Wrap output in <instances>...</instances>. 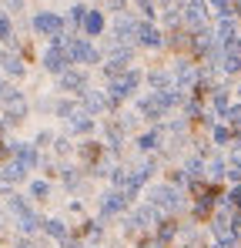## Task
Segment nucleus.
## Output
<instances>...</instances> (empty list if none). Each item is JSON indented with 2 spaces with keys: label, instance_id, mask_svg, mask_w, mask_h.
Returning <instances> with one entry per match:
<instances>
[{
  "label": "nucleus",
  "instance_id": "obj_1",
  "mask_svg": "<svg viewBox=\"0 0 241 248\" xmlns=\"http://www.w3.org/2000/svg\"><path fill=\"white\" fill-rule=\"evenodd\" d=\"M137 81H141V78H137L131 67H127L124 74H118V78H111V84H107V104L114 108V104L124 101V97H131V94L137 91Z\"/></svg>",
  "mask_w": 241,
  "mask_h": 248
},
{
  "label": "nucleus",
  "instance_id": "obj_2",
  "mask_svg": "<svg viewBox=\"0 0 241 248\" xmlns=\"http://www.w3.org/2000/svg\"><path fill=\"white\" fill-rule=\"evenodd\" d=\"M151 205L164 208V211H178L184 202H181L178 188H171V185H158V188H151Z\"/></svg>",
  "mask_w": 241,
  "mask_h": 248
},
{
  "label": "nucleus",
  "instance_id": "obj_3",
  "mask_svg": "<svg viewBox=\"0 0 241 248\" xmlns=\"http://www.w3.org/2000/svg\"><path fill=\"white\" fill-rule=\"evenodd\" d=\"M64 50H67V57L77 61V64H97V61H101V54L94 50V44H87V41H71V44H64Z\"/></svg>",
  "mask_w": 241,
  "mask_h": 248
},
{
  "label": "nucleus",
  "instance_id": "obj_4",
  "mask_svg": "<svg viewBox=\"0 0 241 248\" xmlns=\"http://www.w3.org/2000/svg\"><path fill=\"white\" fill-rule=\"evenodd\" d=\"M67 64H71L67 50H64L60 44H50V50L44 54V67H47L50 74H64V71H67Z\"/></svg>",
  "mask_w": 241,
  "mask_h": 248
},
{
  "label": "nucleus",
  "instance_id": "obj_5",
  "mask_svg": "<svg viewBox=\"0 0 241 248\" xmlns=\"http://www.w3.org/2000/svg\"><path fill=\"white\" fill-rule=\"evenodd\" d=\"M134 37H137V44H141V47H151V50L164 44V41H161V31L154 27V24H151V20H141V24H134Z\"/></svg>",
  "mask_w": 241,
  "mask_h": 248
},
{
  "label": "nucleus",
  "instance_id": "obj_6",
  "mask_svg": "<svg viewBox=\"0 0 241 248\" xmlns=\"http://www.w3.org/2000/svg\"><path fill=\"white\" fill-rule=\"evenodd\" d=\"M127 61H131V50H127V47H118V50L107 57L104 74H107V78H118V74H124V71H127Z\"/></svg>",
  "mask_w": 241,
  "mask_h": 248
},
{
  "label": "nucleus",
  "instance_id": "obj_7",
  "mask_svg": "<svg viewBox=\"0 0 241 248\" xmlns=\"http://www.w3.org/2000/svg\"><path fill=\"white\" fill-rule=\"evenodd\" d=\"M204 17H208V7L201 0H184V24L188 27H204Z\"/></svg>",
  "mask_w": 241,
  "mask_h": 248
},
{
  "label": "nucleus",
  "instance_id": "obj_8",
  "mask_svg": "<svg viewBox=\"0 0 241 248\" xmlns=\"http://www.w3.org/2000/svg\"><path fill=\"white\" fill-rule=\"evenodd\" d=\"M60 27H64V20L57 14H37L34 17V31L37 34H50L54 37V34H60Z\"/></svg>",
  "mask_w": 241,
  "mask_h": 248
},
{
  "label": "nucleus",
  "instance_id": "obj_9",
  "mask_svg": "<svg viewBox=\"0 0 241 248\" xmlns=\"http://www.w3.org/2000/svg\"><path fill=\"white\" fill-rule=\"evenodd\" d=\"M137 111H141L148 121H158V118H164V108H161L158 94H151V97H141V101H137Z\"/></svg>",
  "mask_w": 241,
  "mask_h": 248
},
{
  "label": "nucleus",
  "instance_id": "obj_10",
  "mask_svg": "<svg viewBox=\"0 0 241 248\" xmlns=\"http://www.w3.org/2000/svg\"><path fill=\"white\" fill-rule=\"evenodd\" d=\"M60 87L64 91H87V74L84 71H64L60 74Z\"/></svg>",
  "mask_w": 241,
  "mask_h": 248
},
{
  "label": "nucleus",
  "instance_id": "obj_11",
  "mask_svg": "<svg viewBox=\"0 0 241 248\" xmlns=\"http://www.w3.org/2000/svg\"><path fill=\"white\" fill-rule=\"evenodd\" d=\"M124 205H127V195L124 191H107L104 195V202H101V208H104V215H118V211H124Z\"/></svg>",
  "mask_w": 241,
  "mask_h": 248
},
{
  "label": "nucleus",
  "instance_id": "obj_12",
  "mask_svg": "<svg viewBox=\"0 0 241 248\" xmlns=\"http://www.w3.org/2000/svg\"><path fill=\"white\" fill-rule=\"evenodd\" d=\"M178 84H181V91H191V87L201 84V74L191 64H178Z\"/></svg>",
  "mask_w": 241,
  "mask_h": 248
},
{
  "label": "nucleus",
  "instance_id": "obj_13",
  "mask_svg": "<svg viewBox=\"0 0 241 248\" xmlns=\"http://www.w3.org/2000/svg\"><path fill=\"white\" fill-rule=\"evenodd\" d=\"M80 27H84V34H87V37H97V34L104 31V17H101L97 10H87V14H84V20H80Z\"/></svg>",
  "mask_w": 241,
  "mask_h": 248
},
{
  "label": "nucleus",
  "instance_id": "obj_14",
  "mask_svg": "<svg viewBox=\"0 0 241 248\" xmlns=\"http://www.w3.org/2000/svg\"><path fill=\"white\" fill-rule=\"evenodd\" d=\"M10 151L17 155V165L24 168V171H27V168H34V165H37V151H34L30 144H14Z\"/></svg>",
  "mask_w": 241,
  "mask_h": 248
},
{
  "label": "nucleus",
  "instance_id": "obj_15",
  "mask_svg": "<svg viewBox=\"0 0 241 248\" xmlns=\"http://www.w3.org/2000/svg\"><path fill=\"white\" fill-rule=\"evenodd\" d=\"M221 71L225 74H241V50H221Z\"/></svg>",
  "mask_w": 241,
  "mask_h": 248
},
{
  "label": "nucleus",
  "instance_id": "obj_16",
  "mask_svg": "<svg viewBox=\"0 0 241 248\" xmlns=\"http://www.w3.org/2000/svg\"><path fill=\"white\" fill-rule=\"evenodd\" d=\"M80 94H84V104H87L90 114H97V111L107 108V97H104V94H97V91H80Z\"/></svg>",
  "mask_w": 241,
  "mask_h": 248
},
{
  "label": "nucleus",
  "instance_id": "obj_17",
  "mask_svg": "<svg viewBox=\"0 0 241 248\" xmlns=\"http://www.w3.org/2000/svg\"><path fill=\"white\" fill-rule=\"evenodd\" d=\"M0 67H3L10 78H20V74H24V61L14 57V54H0Z\"/></svg>",
  "mask_w": 241,
  "mask_h": 248
},
{
  "label": "nucleus",
  "instance_id": "obj_18",
  "mask_svg": "<svg viewBox=\"0 0 241 248\" xmlns=\"http://www.w3.org/2000/svg\"><path fill=\"white\" fill-rule=\"evenodd\" d=\"M24 111H27V104H24V97L17 94L14 101H7V121L10 124H17L20 118H24Z\"/></svg>",
  "mask_w": 241,
  "mask_h": 248
},
{
  "label": "nucleus",
  "instance_id": "obj_19",
  "mask_svg": "<svg viewBox=\"0 0 241 248\" xmlns=\"http://www.w3.org/2000/svg\"><path fill=\"white\" fill-rule=\"evenodd\" d=\"M131 37H134V24H131V20H120L118 27H114V34H111L114 44H127Z\"/></svg>",
  "mask_w": 241,
  "mask_h": 248
},
{
  "label": "nucleus",
  "instance_id": "obj_20",
  "mask_svg": "<svg viewBox=\"0 0 241 248\" xmlns=\"http://www.w3.org/2000/svg\"><path fill=\"white\" fill-rule=\"evenodd\" d=\"M211 104H214V111L225 118V111H228V104H231V97H228V91L225 87H214V94H211Z\"/></svg>",
  "mask_w": 241,
  "mask_h": 248
},
{
  "label": "nucleus",
  "instance_id": "obj_21",
  "mask_svg": "<svg viewBox=\"0 0 241 248\" xmlns=\"http://www.w3.org/2000/svg\"><path fill=\"white\" fill-rule=\"evenodd\" d=\"M204 168H208V178H214V181L228 174V161H225V158H211Z\"/></svg>",
  "mask_w": 241,
  "mask_h": 248
},
{
  "label": "nucleus",
  "instance_id": "obj_22",
  "mask_svg": "<svg viewBox=\"0 0 241 248\" xmlns=\"http://www.w3.org/2000/svg\"><path fill=\"white\" fill-rule=\"evenodd\" d=\"M208 7L218 17H235V0H208Z\"/></svg>",
  "mask_w": 241,
  "mask_h": 248
},
{
  "label": "nucleus",
  "instance_id": "obj_23",
  "mask_svg": "<svg viewBox=\"0 0 241 248\" xmlns=\"http://www.w3.org/2000/svg\"><path fill=\"white\" fill-rule=\"evenodd\" d=\"M158 94V101H161V108L167 111V108H174V104H181V94L178 91H171V87H164V91H154Z\"/></svg>",
  "mask_w": 241,
  "mask_h": 248
},
{
  "label": "nucleus",
  "instance_id": "obj_24",
  "mask_svg": "<svg viewBox=\"0 0 241 248\" xmlns=\"http://www.w3.org/2000/svg\"><path fill=\"white\" fill-rule=\"evenodd\" d=\"M158 141H161V131L154 127V131H148V134L137 138V148H141V151H151V148H158Z\"/></svg>",
  "mask_w": 241,
  "mask_h": 248
},
{
  "label": "nucleus",
  "instance_id": "obj_25",
  "mask_svg": "<svg viewBox=\"0 0 241 248\" xmlns=\"http://www.w3.org/2000/svg\"><path fill=\"white\" fill-rule=\"evenodd\" d=\"M228 141H235V127L218 124V127H214V144H228Z\"/></svg>",
  "mask_w": 241,
  "mask_h": 248
},
{
  "label": "nucleus",
  "instance_id": "obj_26",
  "mask_svg": "<svg viewBox=\"0 0 241 248\" xmlns=\"http://www.w3.org/2000/svg\"><path fill=\"white\" fill-rule=\"evenodd\" d=\"M40 225H44V221H40V218L34 215V211H27V215H20V232H37Z\"/></svg>",
  "mask_w": 241,
  "mask_h": 248
},
{
  "label": "nucleus",
  "instance_id": "obj_27",
  "mask_svg": "<svg viewBox=\"0 0 241 248\" xmlns=\"http://www.w3.org/2000/svg\"><path fill=\"white\" fill-rule=\"evenodd\" d=\"M0 178H3L7 185H14V181H20V178H24V168L14 161V165H7V168H3V174H0Z\"/></svg>",
  "mask_w": 241,
  "mask_h": 248
},
{
  "label": "nucleus",
  "instance_id": "obj_28",
  "mask_svg": "<svg viewBox=\"0 0 241 248\" xmlns=\"http://www.w3.org/2000/svg\"><path fill=\"white\" fill-rule=\"evenodd\" d=\"M44 228H47V235H50V238H64V235H67V228H64V221H57V218H50V221H44Z\"/></svg>",
  "mask_w": 241,
  "mask_h": 248
},
{
  "label": "nucleus",
  "instance_id": "obj_29",
  "mask_svg": "<svg viewBox=\"0 0 241 248\" xmlns=\"http://www.w3.org/2000/svg\"><path fill=\"white\" fill-rule=\"evenodd\" d=\"M148 81L154 84V91H164L167 84H171V74H164V71H151V78Z\"/></svg>",
  "mask_w": 241,
  "mask_h": 248
},
{
  "label": "nucleus",
  "instance_id": "obj_30",
  "mask_svg": "<svg viewBox=\"0 0 241 248\" xmlns=\"http://www.w3.org/2000/svg\"><path fill=\"white\" fill-rule=\"evenodd\" d=\"M225 118H228V124H231V127H241V104H228Z\"/></svg>",
  "mask_w": 241,
  "mask_h": 248
},
{
  "label": "nucleus",
  "instance_id": "obj_31",
  "mask_svg": "<svg viewBox=\"0 0 241 248\" xmlns=\"http://www.w3.org/2000/svg\"><path fill=\"white\" fill-rule=\"evenodd\" d=\"M221 198H225L228 205L235 208V211H241V185H235V188H231L228 195H221Z\"/></svg>",
  "mask_w": 241,
  "mask_h": 248
},
{
  "label": "nucleus",
  "instance_id": "obj_32",
  "mask_svg": "<svg viewBox=\"0 0 241 248\" xmlns=\"http://www.w3.org/2000/svg\"><path fill=\"white\" fill-rule=\"evenodd\" d=\"M174 235H178V225H171V221H164L158 228V242H171Z\"/></svg>",
  "mask_w": 241,
  "mask_h": 248
},
{
  "label": "nucleus",
  "instance_id": "obj_33",
  "mask_svg": "<svg viewBox=\"0 0 241 248\" xmlns=\"http://www.w3.org/2000/svg\"><path fill=\"white\" fill-rule=\"evenodd\" d=\"M10 211H17V215H27L30 208H27V202H24L20 195H10Z\"/></svg>",
  "mask_w": 241,
  "mask_h": 248
},
{
  "label": "nucleus",
  "instance_id": "obj_34",
  "mask_svg": "<svg viewBox=\"0 0 241 248\" xmlns=\"http://www.w3.org/2000/svg\"><path fill=\"white\" fill-rule=\"evenodd\" d=\"M47 191H50L47 181H34V185H30V195H34V198H47Z\"/></svg>",
  "mask_w": 241,
  "mask_h": 248
},
{
  "label": "nucleus",
  "instance_id": "obj_35",
  "mask_svg": "<svg viewBox=\"0 0 241 248\" xmlns=\"http://www.w3.org/2000/svg\"><path fill=\"white\" fill-rule=\"evenodd\" d=\"M97 155H101L97 144H84V148H80V158H84V161H97Z\"/></svg>",
  "mask_w": 241,
  "mask_h": 248
},
{
  "label": "nucleus",
  "instance_id": "obj_36",
  "mask_svg": "<svg viewBox=\"0 0 241 248\" xmlns=\"http://www.w3.org/2000/svg\"><path fill=\"white\" fill-rule=\"evenodd\" d=\"M90 127H94L90 114H80V118H74V131H90Z\"/></svg>",
  "mask_w": 241,
  "mask_h": 248
},
{
  "label": "nucleus",
  "instance_id": "obj_37",
  "mask_svg": "<svg viewBox=\"0 0 241 248\" xmlns=\"http://www.w3.org/2000/svg\"><path fill=\"white\" fill-rule=\"evenodd\" d=\"M10 37H14V31H10V20L0 14V41H10Z\"/></svg>",
  "mask_w": 241,
  "mask_h": 248
},
{
  "label": "nucleus",
  "instance_id": "obj_38",
  "mask_svg": "<svg viewBox=\"0 0 241 248\" xmlns=\"http://www.w3.org/2000/svg\"><path fill=\"white\" fill-rule=\"evenodd\" d=\"M74 111H77V108H74L71 101H60V104H57V114H60V118H71Z\"/></svg>",
  "mask_w": 241,
  "mask_h": 248
},
{
  "label": "nucleus",
  "instance_id": "obj_39",
  "mask_svg": "<svg viewBox=\"0 0 241 248\" xmlns=\"http://www.w3.org/2000/svg\"><path fill=\"white\" fill-rule=\"evenodd\" d=\"M184 111H188L191 118H201V104H198V101H188V104H184Z\"/></svg>",
  "mask_w": 241,
  "mask_h": 248
},
{
  "label": "nucleus",
  "instance_id": "obj_40",
  "mask_svg": "<svg viewBox=\"0 0 241 248\" xmlns=\"http://www.w3.org/2000/svg\"><path fill=\"white\" fill-rule=\"evenodd\" d=\"M84 14H87V10H84V7H71V20H74V24H80V20H84Z\"/></svg>",
  "mask_w": 241,
  "mask_h": 248
},
{
  "label": "nucleus",
  "instance_id": "obj_41",
  "mask_svg": "<svg viewBox=\"0 0 241 248\" xmlns=\"http://www.w3.org/2000/svg\"><path fill=\"white\" fill-rule=\"evenodd\" d=\"M7 155H10V148H7V144H3V141H0V161H3V158H7Z\"/></svg>",
  "mask_w": 241,
  "mask_h": 248
},
{
  "label": "nucleus",
  "instance_id": "obj_42",
  "mask_svg": "<svg viewBox=\"0 0 241 248\" xmlns=\"http://www.w3.org/2000/svg\"><path fill=\"white\" fill-rule=\"evenodd\" d=\"M235 14H238V17H241V3H235Z\"/></svg>",
  "mask_w": 241,
  "mask_h": 248
},
{
  "label": "nucleus",
  "instance_id": "obj_43",
  "mask_svg": "<svg viewBox=\"0 0 241 248\" xmlns=\"http://www.w3.org/2000/svg\"><path fill=\"white\" fill-rule=\"evenodd\" d=\"M161 3H167V7H171V3H174V0H161Z\"/></svg>",
  "mask_w": 241,
  "mask_h": 248
},
{
  "label": "nucleus",
  "instance_id": "obj_44",
  "mask_svg": "<svg viewBox=\"0 0 241 248\" xmlns=\"http://www.w3.org/2000/svg\"><path fill=\"white\" fill-rule=\"evenodd\" d=\"M67 248H77V245H67Z\"/></svg>",
  "mask_w": 241,
  "mask_h": 248
},
{
  "label": "nucleus",
  "instance_id": "obj_45",
  "mask_svg": "<svg viewBox=\"0 0 241 248\" xmlns=\"http://www.w3.org/2000/svg\"><path fill=\"white\" fill-rule=\"evenodd\" d=\"M0 131H3V127H0Z\"/></svg>",
  "mask_w": 241,
  "mask_h": 248
},
{
  "label": "nucleus",
  "instance_id": "obj_46",
  "mask_svg": "<svg viewBox=\"0 0 241 248\" xmlns=\"http://www.w3.org/2000/svg\"><path fill=\"white\" fill-rule=\"evenodd\" d=\"M188 248H191V245H188Z\"/></svg>",
  "mask_w": 241,
  "mask_h": 248
}]
</instances>
